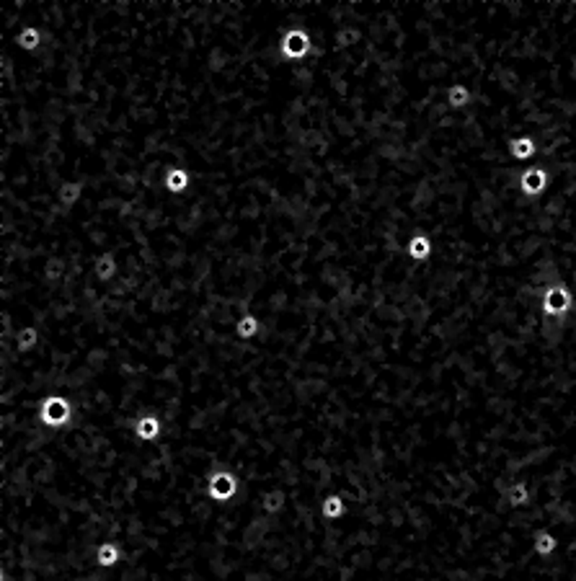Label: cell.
Returning <instances> with one entry per match:
<instances>
[{
	"instance_id": "obj_1",
	"label": "cell",
	"mask_w": 576,
	"mask_h": 581,
	"mask_svg": "<svg viewBox=\"0 0 576 581\" xmlns=\"http://www.w3.org/2000/svg\"><path fill=\"white\" fill-rule=\"evenodd\" d=\"M313 50H315L313 34H310V29L303 26V23L290 26V29L279 37V55H282V60H287V62H303V60H307L313 55Z\"/></svg>"
},
{
	"instance_id": "obj_2",
	"label": "cell",
	"mask_w": 576,
	"mask_h": 581,
	"mask_svg": "<svg viewBox=\"0 0 576 581\" xmlns=\"http://www.w3.org/2000/svg\"><path fill=\"white\" fill-rule=\"evenodd\" d=\"M39 422L42 427L52 429V431H60L65 429L67 424L73 422V403L65 395H44L42 403H39Z\"/></svg>"
},
{
	"instance_id": "obj_3",
	"label": "cell",
	"mask_w": 576,
	"mask_h": 581,
	"mask_svg": "<svg viewBox=\"0 0 576 581\" xmlns=\"http://www.w3.org/2000/svg\"><path fill=\"white\" fill-rule=\"evenodd\" d=\"M238 494V478L230 470H215L207 478V496L212 502L225 504Z\"/></svg>"
},
{
	"instance_id": "obj_4",
	"label": "cell",
	"mask_w": 576,
	"mask_h": 581,
	"mask_svg": "<svg viewBox=\"0 0 576 581\" xmlns=\"http://www.w3.org/2000/svg\"><path fill=\"white\" fill-rule=\"evenodd\" d=\"M57 207L62 210H75L81 207V202L86 199V184L78 181V179H60V186L52 191Z\"/></svg>"
},
{
	"instance_id": "obj_5",
	"label": "cell",
	"mask_w": 576,
	"mask_h": 581,
	"mask_svg": "<svg viewBox=\"0 0 576 581\" xmlns=\"http://www.w3.org/2000/svg\"><path fill=\"white\" fill-rule=\"evenodd\" d=\"M91 271H94V279L101 284H111L119 279V271H122V264H119L117 254L111 251H103V254H96L91 259Z\"/></svg>"
},
{
	"instance_id": "obj_6",
	"label": "cell",
	"mask_w": 576,
	"mask_h": 581,
	"mask_svg": "<svg viewBox=\"0 0 576 581\" xmlns=\"http://www.w3.org/2000/svg\"><path fill=\"white\" fill-rule=\"evenodd\" d=\"M517 186L525 196L535 199V196H540L548 189V171L546 168H527V171L519 174Z\"/></svg>"
},
{
	"instance_id": "obj_7",
	"label": "cell",
	"mask_w": 576,
	"mask_h": 581,
	"mask_svg": "<svg viewBox=\"0 0 576 581\" xmlns=\"http://www.w3.org/2000/svg\"><path fill=\"white\" fill-rule=\"evenodd\" d=\"M44 42H47V39H44V31L39 29V26H34V23L21 26L18 34L13 37V44L23 52V55H37V52L44 47Z\"/></svg>"
},
{
	"instance_id": "obj_8",
	"label": "cell",
	"mask_w": 576,
	"mask_h": 581,
	"mask_svg": "<svg viewBox=\"0 0 576 581\" xmlns=\"http://www.w3.org/2000/svg\"><path fill=\"white\" fill-rule=\"evenodd\" d=\"M132 434L137 436V439H142V442H155V439L163 434V419L153 414L137 416L135 424H132Z\"/></svg>"
},
{
	"instance_id": "obj_9",
	"label": "cell",
	"mask_w": 576,
	"mask_h": 581,
	"mask_svg": "<svg viewBox=\"0 0 576 581\" xmlns=\"http://www.w3.org/2000/svg\"><path fill=\"white\" fill-rule=\"evenodd\" d=\"M569 305H571V295L566 287H561V284L548 287L546 298H543V310H546L548 315H563V312L569 310Z\"/></svg>"
},
{
	"instance_id": "obj_10",
	"label": "cell",
	"mask_w": 576,
	"mask_h": 581,
	"mask_svg": "<svg viewBox=\"0 0 576 581\" xmlns=\"http://www.w3.org/2000/svg\"><path fill=\"white\" fill-rule=\"evenodd\" d=\"M362 42V29L359 26H351V23H339L334 31H331V44L336 50H351Z\"/></svg>"
},
{
	"instance_id": "obj_11",
	"label": "cell",
	"mask_w": 576,
	"mask_h": 581,
	"mask_svg": "<svg viewBox=\"0 0 576 581\" xmlns=\"http://www.w3.org/2000/svg\"><path fill=\"white\" fill-rule=\"evenodd\" d=\"M406 256L411 261H427L431 259V238L427 232H414L406 243Z\"/></svg>"
},
{
	"instance_id": "obj_12",
	"label": "cell",
	"mask_w": 576,
	"mask_h": 581,
	"mask_svg": "<svg viewBox=\"0 0 576 581\" xmlns=\"http://www.w3.org/2000/svg\"><path fill=\"white\" fill-rule=\"evenodd\" d=\"M507 147H509V155L514 160H530L535 153H538V142H535V137H530V135L512 137Z\"/></svg>"
},
{
	"instance_id": "obj_13",
	"label": "cell",
	"mask_w": 576,
	"mask_h": 581,
	"mask_svg": "<svg viewBox=\"0 0 576 581\" xmlns=\"http://www.w3.org/2000/svg\"><path fill=\"white\" fill-rule=\"evenodd\" d=\"M122 560V545L114 543V540H106L96 548V563L101 568H114Z\"/></svg>"
},
{
	"instance_id": "obj_14",
	"label": "cell",
	"mask_w": 576,
	"mask_h": 581,
	"mask_svg": "<svg viewBox=\"0 0 576 581\" xmlns=\"http://www.w3.org/2000/svg\"><path fill=\"white\" fill-rule=\"evenodd\" d=\"M259 334H261V320L256 318L254 312H243L241 318L235 320V336H238L241 342H251V339H256Z\"/></svg>"
},
{
	"instance_id": "obj_15",
	"label": "cell",
	"mask_w": 576,
	"mask_h": 581,
	"mask_svg": "<svg viewBox=\"0 0 576 581\" xmlns=\"http://www.w3.org/2000/svg\"><path fill=\"white\" fill-rule=\"evenodd\" d=\"M261 509H264V514H269V517L282 514V512L287 509V491H282V488H271V491L261 494Z\"/></svg>"
},
{
	"instance_id": "obj_16",
	"label": "cell",
	"mask_w": 576,
	"mask_h": 581,
	"mask_svg": "<svg viewBox=\"0 0 576 581\" xmlns=\"http://www.w3.org/2000/svg\"><path fill=\"white\" fill-rule=\"evenodd\" d=\"M346 512H349V504H346V499H344V496H339V494H329L321 502L323 519H331V522H334V519H341Z\"/></svg>"
},
{
	"instance_id": "obj_17",
	"label": "cell",
	"mask_w": 576,
	"mask_h": 581,
	"mask_svg": "<svg viewBox=\"0 0 576 581\" xmlns=\"http://www.w3.org/2000/svg\"><path fill=\"white\" fill-rule=\"evenodd\" d=\"M39 342H42V331L39 326H23L16 336V349L21 354H31L34 349H39Z\"/></svg>"
},
{
	"instance_id": "obj_18",
	"label": "cell",
	"mask_w": 576,
	"mask_h": 581,
	"mask_svg": "<svg viewBox=\"0 0 576 581\" xmlns=\"http://www.w3.org/2000/svg\"><path fill=\"white\" fill-rule=\"evenodd\" d=\"M470 101H473V91L465 83H453V86L447 88V106L465 109V106H470Z\"/></svg>"
},
{
	"instance_id": "obj_19",
	"label": "cell",
	"mask_w": 576,
	"mask_h": 581,
	"mask_svg": "<svg viewBox=\"0 0 576 581\" xmlns=\"http://www.w3.org/2000/svg\"><path fill=\"white\" fill-rule=\"evenodd\" d=\"M553 551H555V538L548 535V532H540L538 538H535V553L548 555V553H553Z\"/></svg>"
},
{
	"instance_id": "obj_20",
	"label": "cell",
	"mask_w": 576,
	"mask_h": 581,
	"mask_svg": "<svg viewBox=\"0 0 576 581\" xmlns=\"http://www.w3.org/2000/svg\"><path fill=\"white\" fill-rule=\"evenodd\" d=\"M527 499H530V494H527V488L522 486V483H517V486L509 488V504L512 507H522V504H527Z\"/></svg>"
}]
</instances>
